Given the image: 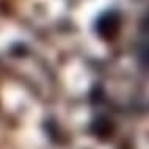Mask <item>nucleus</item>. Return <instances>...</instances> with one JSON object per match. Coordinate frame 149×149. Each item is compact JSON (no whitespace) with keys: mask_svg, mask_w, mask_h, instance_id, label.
<instances>
[{"mask_svg":"<svg viewBox=\"0 0 149 149\" xmlns=\"http://www.w3.org/2000/svg\"><path fill=\"white\" fill-rule=\"evenodd\" d=\"M119 30V14L116 11H105L96 22V31L102 39L110 41Z\"/></svg>","mask_w":149,"mask_h":149,"instance_id":"1","label":"nucleus"}]
</instances>
